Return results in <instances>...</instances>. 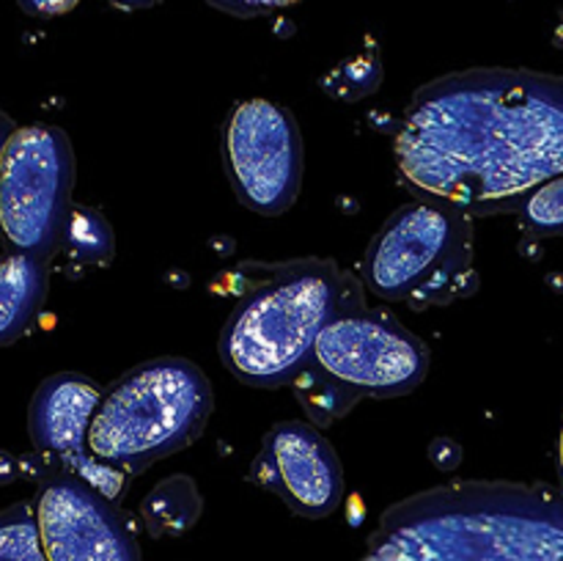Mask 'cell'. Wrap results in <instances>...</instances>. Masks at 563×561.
Segmentation results:
<instances>
[{
  "label": "cell",
  "mask_w": 563,
  "mask_h": 561,
  "mask_svg": "<svg viewBox=\"0 0 563 561\" xmlns=\"http://www.w3.org/2000/svg\"><path fill=\"white\" fill-rule=\"evenodd\" d=\"M49 275L44 258L14 253L0 262V346L31 330L47 300Z\"/></svg>",
  "instance_id": "obj_12"
},
{
  "label": "cell",
  "mask_w": 563,
  "mask_h": 561,
  "mask_svg": "<svg viewBox=\"0 0 563 561\" xmlns=\"http://www.w3.org/2000/svg\"><path fill=\"white\" fill-rule=\"evenodd\" d=\"M0 561H47L36 509L27 504L0 512Z\"/></svg>",
  "instance_id": "obj_15"
},
{
  "label": "cell",
  "mask_w": 563,
  "mask_h": 561,
  "mask_svg": "<svg viewBox=\"0 0 563 561\" xmlns=\"http://www.w3.org/2000/svg\"><path fill=\"white\" fill-rule=\"evenodd\" d=\"M110 3H115L119 9H146V6L159 3V0H110Z\"/></svg>",
  "instance_id": "obj_19"
},
{
  "label": "cell",
  "mask_w": 563,
  "mask_h": 561,
  "mask_svg": "<svg viewBox=\"0 0 563 561\" xmlns=\"http://www.w3.org/2000/svg\"><path fill=\"white\" fill-rule=\"evenodd\" d=\"M207 374L185 358H154L102 391L88 449L104 465L135 476L187 449L212 413Z\"/></svg>",
  "instance_id": "obj_5"
},
{
  "label": "cell",
  "mask_w": 563,
  "mask_h": 561,
  "mask_svg": "<svg viewBox=\"0 0 563 561\" xmlns=\"http://www.w3.org/2000/svg\"><path fill=\"white\" fill-rule=\"evenodd\" d=\"M427 369V344L394 314L363 300L330 319L291 385L311 424L330 427L361 399L412 394Z\"/></svg>",
  "instance_id": "obj_4"
},
{
  "label": "cell",
  "mask_w": 563,
  "mask_h": 561,
  "mask_svg": "<svg viewBox=\"0 0 563 561\" xmlns=\"http://www.w3.org/2000/svg\"><path fill=\"white\" fill-rule=\"evenodd\" d=\"M399 176L465 215L520 209L563 176V77L467 69L418 88L396 132Z\"/></svg>",
  "instance_id": "obj_1"
},
{
  "label": "cell",
  "mask_w": 563,
  "mask_h": 561,
  "mask_svg": "<svg viewBox=\"0 0 563 561\" xmlns=\"http://www.w3.org/2000/svg\"><path fill=\"white\" fill-rule=\"evenodd\" d=\"M559 465H561V476H563V429H561V443H559Z\"/></svg>",
  "instance_id": "obj_20"
},
{
  "label": "cell",
  "mask_w": 563,
  "mask_h": 561,
  "mask_svg": "<svg viewBox=\"0 0 563 561\" xmlns=\"http://www.w3.org/2000/svg\"><path fill=\"white\" fill-rule=\"evenodd\" d=\"M223 163L236 198L264 218L284 215L302 185V135L269 99L234 105L223 124Z\"/></svg>",
  "instance_id": "obj_8"
},
{
  "label": "cell",
  "mask_w": 563,
  "mask_h": 561,
  "mask_svg": "<svg viewBox=\"0 0 563 561\" xmlns=\"http://www.w3.org/2000/svg\"><path fill=\"white\" fill-rule=\"evenodd\" d=\"M478 284L471 215L423 198L396 209L363 256V286L416 311L465 300Z\"/></svg>",
  "instance_id": "obj_6"
},
{
  "label": "cell",
  "mask_w": 563,
  "mask_h": 561,
  "mask_svg": "<svg viewBox=\"0 0 563 561\" xmlns=\"http://www.w3.org/2000/svg\"><path fill=\"white\" fill-rule=\"evenodd\" d=\"M16 3L22 6L25 14L47 20V16H60L66 11H71L77 6V0H16Z\"/></svg>",
  "instance_id": "obj_18"
},
{
  "label": "cell",
  "mask_w": 563,
  "mask_h": 561,
  "mask_svg": "<svg viewBox=\"0 0 563 561\" xmlns=\"http://www.w3.org/2000/svg\"><path fill=\"white\" fill-rule=\"evenodd\" d=\"M220 333L225 369L253 388L291 385L333 317L363 302L361 280L333 258L262 264Z\"/></svg>",
  "instance_id": "obj_3"
},
{
  "label": "cell",
  "mask_w": 563,
  "mask_h": 561,
  "mask_svg": "<svg viewBox=\"0 0 563 561\" xmlns=\"http://www.w3.org/2000/svg\"><path fill=\"white\" fill-rule=\"evenodd\" d=\"M201 506V493H198L196 482L185 473H176V476L163 479L143 498L141 515L152 537H181L198 522Z\"/></svg>",
  "instance_id": "obj_13"
},
{
  "label": "cell",
  "mask_w": 563,
  "mask_h": 561,
  "mask_svg": "<svg viewBox=\"0 0 563 561\" xmlns=\"http://www.w3.org/2000/svg\"><path fill=\"white\" fill-rule=\"evenodd\" d=\"M102 391L82 374H53L38 385L27 410V429L36 451L60 471L75 473L108 498L119 501L126 487V473L104 465L88 449V429Z\"/></svg>",
  "instance_id": "obj_10"
},
{
  "label": "cell",
  "mask_w": 563,
  "mask_h": 561,
  "mask_svg": "<svg viewBox=\"0 0 563 561\" xmlns=\"http://www.w3.org/2000/svg\"><path fill=\"white\" fill-rule=\"evenodd\" d=\"M75 154L64 130L27 124L0 146V229L16 253L47 262L64 245Z\"/></svg>",
  "instance_id": "obj_7"
},
{
  "label": "cell",
  "mask_w": 563,
  "mask_h": 561,
  "mask_svg": "<svg viewBox=\"0 0 563 561\" xmlns=\"http://www.w3.org/2000/svg\"><path fill=\"white\" fill-rule=\"evenodd\" d=\"M368 561H563V493L544 484L451 482L390 506Z\"/></svg>",
  "instance_id": "obj_2"
},
{
  "label": "cell",
  "mask_w": 563,
  "mask_h": 561,
  "mask_svg": "<svg viewBox=\"0 0 563 561\" xmlns=\"http://www.w3.org/2000/svg\"><path fill=\"white\" fill-rule=\"evenodd\" d=\"M207 3H212L220 11H229L234 16H262L286 9V6L297 3V0H207Z\"/></svg>",
  "instance_id": "obj_17"
},
{
  "label": "cell",
  "mask_w": 563,
  "mask_h": 561,
  "mask_svg": "<svg viewBox=\"0 0 563 561\" xmlns=\"http://www.w3.org/2000/svg\"><path fill=\"white\" fill-rule=\"evenodd\" d=\"M33 509L47 561H141L124 512L75 473H53Z\"/></svg>",
  "instance_id": "obj_9"
},
{
  "label": "cell",
  "mask_w": 563,
  "mask_h": 561,
  "mask_svg": "<svg viewBox=\"0 0 563 561\" xmlns=\"http://www.w3.org/2000/svg\"><path fill=\"white\" fill-rule=\"evenodd\" d=\"M64 258L75 267H102L110 264L115 253L113 226L108 223L99 209L93 207H71L69 223L64 231V245L60 251Z\"/></svg>",
  "instance_id": "obj_14"
},
{
  "label": "cell",
  "mask_w": 563,
  "mask_h": 561,
  "mask_svg": "<svg viewBox=\"0 0 563 561\" xmlns=\"http://www.w3.org/2000/svg\"><path fill=\"white\" fill-rule=\"evenodd\" d=\"M526 229L537 237H563V176L544 182L520 204Z\"/></svg>",
  "instance_id": "obj_16"
},
{
  "label": "cell",
  "mask_w": 563,
  "mask_h": 561,
  "mask_svg": "<svg viewBox=\"0 0 563 561\" xmlns=\"http://www.w3.org/2000/svg\"><path fill=\"white\" fill-rule=\"evenodd\" d=\"M251 482L302 517L333 515L344 501V471L333 443L306 421H280L264 435Z\"/></svg>",
  "instance_id": "obj_11"
}]
</instances>
